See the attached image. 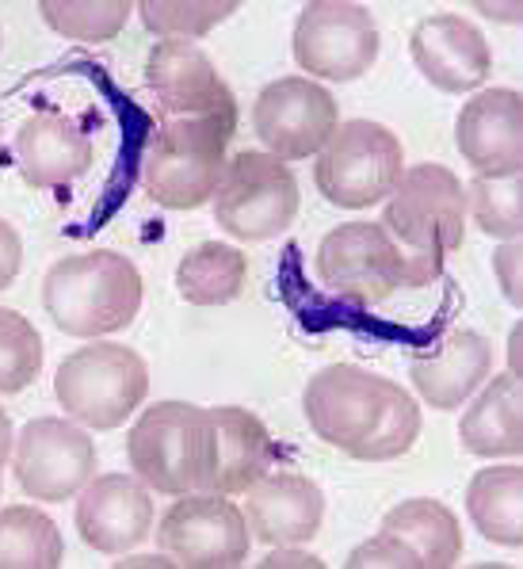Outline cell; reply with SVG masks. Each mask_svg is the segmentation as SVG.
<instances>
[{"label":"cell","instance_id":"cell-26","mask_svg":"<svg viewBox=\"0 0 523 569\" xmlns=\"http://www.w3.org/2000/svg\"><path fill=\"white\" fill-rule=\"evenodd\" d=\"M66 542L58 523L31 505L0 509V569H58Z\"/></svg>","mask_w":523,"mask_h":569},{"label":"cell","instance_id":"cell-34","mask_svg":"<svg viewBox=\"0 0 523 569\" xmlns=\"http://www.w3.org/2000/svg\"><path fill=\"white\" fill-rule=\"evenodd\" d=\"M286 566H306V569H321L318 555H310V550H299V547H272V555L260 562V569H286Z\"/></svg>","mask_w":523,"mask_h":569},{"label":"cell","instance_id":"cell-17","mask_svg":"<svg viewBox=\"0 0 523 569\" xmlns=\"http://www.w3.org/2000/svg\"><path fill=\"white\" fill-rule=\"evenodd\" d=\"M459 153L477 177H520L523 169V100L512 89L477 92L455 122Z\"/></svg>","mask_w":523,"mask_h":569},{"label":"cell","instance_id":"cell-12","mask_svg":"<svg viewBox=\"0 0 523 569\" xmlns=\"http://www.w3.org/2000/svg\"><path fill=\"white\" fill-rule=\"evenodd\" d=\"M12 470L31 501H69L95 475V443L62 417H39L16 440Z\"/></svg>","mask_w":523,"mask_h":569},{"label":"cell","instance_id":"cell-2","mask_svg":"<svg viewBox=\"0 0 523 569\" xmlns=\"http://www.w3.org/2000/svg\"><path fill=\"white\" fill-rule=\"evenodd\" d=\"M42 306L66 337H108L142 310V276L115 249H92L58 260L42 279Z\"/></svg>","mask_w":523,"mask_h":569},{"label":"cell","instance_id":"cell-28","mask_svg":"<svg viewBox=\"0 0 523 569\" xmlns=\"http://www.w3.org/2000/svg\"><path fill=\"white\" fill-rule=\"evenodd\" d=\"M145 31L161 39H203L218 23L241 12V0H142L134 4Z\"/></svg>","mask_w":523,"mask_h":569},{"label":"cell","instance_id":"cell-11","mask_svg":"<svg viewBox=\"0 0 523 569\" xmlns=\"http://www.w3.org/2000/svg\"><path fill=\"white\" fill-rule=\"evenodd\" d=\"M157 542L177 566L230 569L249 558V520L218 493H184L161 516Z\"/></svg>","mask_w":523,"mask_h":569},{"label":"cell","instance_id":"cell-31","mask_svg":"<svg viewBox=\"0 0 523 569\" xmlns=\"http://www.w3.org/2000/svg\"><path fill=\"white\" fill-rule=\"evenodd\" d=\"M520 257H523L520 238H516V241H504L501 249L493 252V271H496V279H501V291H504V299H509L512 306H523V287H520Z\"/></svg>","mask_w":523,"mask_h":569},{"label":"cell","instance_id":"cell-14","mask_svg":"<svg viewBox=\"0 0 523 569\" xmlns=\"http://www.w3.org/2000/svg\"><path fill=\"white\" fill-rule=\"evenodd\" d=\"M157 119H238V100L214 61L188 39H161L145 58Z\"/></svg>","mask_w":523,"mask_h":569},{"label":"cell","instance_id":"cell-18","mask_svg":"<svg viewBox=\"0 0 523 569\" xmlns=\"http://www.w3.org/2000/svg\"><path fill=\"white\" fill-rule=\"evenodd\" d=\"M409 54L416 69L440 92H470L490 77L493 54L485 34L455 12L429 16L409 34Z\"/></svg>","mask_w":523,"mask_h":569},{"label":"cell","instance_id":"cell-4","mask_svg":"<svg viewBox=\"0 0 523 569\" xmlns=\"http://www.w3.org/2000/svg\"><path fill=\"white\" fill-rule=\"evenodd\" d=\"M401 172H405V146L394 130L371 119H352L340 122L321 146L313 183L333 207L363 210L390 199Z\"/></svg>","mask_w":523,"mask_h":569},{"label":"cell","instance_id":"cell-6","mask_svg":"<svg viewBox=\"0 0 523 569\" xmlns=\"http://www.w3.org/2000/svg\"><path fill=\"white\" fill-rule=\"evenodd\" d=\"M127 455L134 478H142L153 493H199L207 462V409L191 401H157L130 428Z\"/></svg>","mask_w":523,"mask_h":569},{"label":"cell","instance_id":"cell-25","mask_svg":"<svg viewBox=\"0 0 523 569\" xmlns=\"http://www.w3.org/2000/svg\"><path fill=\"white\" fill-rule=\"evenodd\" d=\"M466 509L474 528L490 542L520 547L523 542V470L490 467L477 470L466 489Z\"/></svg>","mask_w":523,"mask_h":569},{"label":"cell","instance_id":"cell-24","mask_svg":"<svg viewBox=\"0 0 523 569\" xmlns=\"http://www.w3.org/2000/svg\"><path fill=\"white\" fill-rule=\"evenodd\" d=\"M245 279H249L245 252L222 241H203L180 257L177 291L191 306H225L241 299Z\"/></svg>","mask_w":523,"mask_h":569},{"label":"cell","instance_id":"cell-32","mask_svg":"<svg viewBox=\"0 0 523 569\" xmlns=\"http://www.w3.org/2000/svg\"><path fill=\"white\" fill-rule=\"evenodd\" d=\"M348 569H363V566H398V569H409V562H405V555L390 542L386 536H374V539H368V542H360V547L348 555V562H344Z\"/></svg>","mask_w":523,"mask_h":569},{"label":"cell","instance_id":"cell-7","mask_svg":"<svg viewBox=\"0 0 523 569\" xmlns=\"http://www.w3.org/2000/svg\"><path fill=\"white\" fill-rule=\"evenodd\" d=\"M382 226L405 252L447 260L466 241V188L443 164H413L390 191Z\"/></svg>","mask_w":523,"mask_h":569},{"label":"cell","instance_id":"cell-21","mask_svg":"<svg viewBox=\"0 0 523 569\" xmlns=\"http://www.w3.org/2000/svg\"><path fill=\"white\" fill-rule=\"evenodd\" d=\"M493 371V345L474 329L447 332L432 356H421L409 367L413 387L429 401V409H459Z\"/></svg>","mask_w":523,"mask_h":569},{"label":"cell","instance_id":"cell-29","mask_svg":"<svg viewBox=\"0 0 523 569\" xmlns=\"http://www.w3.org/2000/svg\"><path fill=\"white\" fill-rule=\"evenodd\" d=\"M523 180L520 177H474L466 188V203L482 233L501 241H516L523 230Z\"/></svg>","mask_w":523,"mask_h":569},{"label":"cell","instance_id":"cell-20","mask_svg":"<svg viewBox=\"0 0 523 569\" xmlns=\"http://www.w3.org/2000/svg\"><path fill=\"white\" fill-rule=\"evenodd\" d=\"M249 531L268 547H302L321 531L325 493L302 475H264L249 489Z\"/></svg>","mask_w":523,"mask_h":569},{"label":"cell","instance_id":"cell-15","mask_svg":"<svg viewBox=\"0 0 523 569\" xmlns=\"http://www.w3.org/2000/svg\"><path fill=\"white\" fill-rule=\"evenodd\" d=\"M272 470V436L249 409H207V462L199 493L238 497L249 493Z\"/></svg>","mask_w":523,"mask_h":569},{"label":"cell","instance_id":"cell-27","mask_svg":"<svg viewBox=\"0 0 523 569\" xmlns=\"http://www.w3.org/2000/svg\"><path fill=\"white\" fill-rule=\"evenodd\" d=\"M39 12L66 39L108 42L127 28L134 4L130 0H42Z\"/></svg>","mask_w":523,"mask_h":569},{"label":"cell","instance_id":"cell-37","mask_svg":"<svg viewBox=\"0 0 523 569\" xmlns=\"http://www.w3.org/2000/svg\"><path fill=\"white\" fill-rule=\"evenodd\" d=\"M0 127H4V116H0Z\"/></svg>","mask_w":523,"mask_h":569},{"label":"cell","instance_id":"cell-16","mask_svg":"<svg viewBox=\"0 0 523 569\" xmlns=\"http://www.w3.org/2000/svg\"><path fill=\"white\" fill-rule=\"evenodd\" d=\"M81 542L100 555H127L153 531L150 486L134 475H103L81 489L77 501Z\"/></svg>","mask_w":523,"mask_h":569},{"label":"cell","instance_id":"cell-9","mask_svg":"<svg viewBox=\"0 0 523 569\" xmlns=\"http://www.w3.org/2000/svg\"><path fill=\"white\" fill-rule=\"evenodd\" d=\"M318 279L352 306H379L409 287V252L382 222H344L318 244Z\"/></svg>","mask_w":523,"mask_h":569},{"label":"cell","instance_id":"cell-1","mask_svg":"<svg viewBox=\"0 0 523 569\" xmlns=\"http://www.w3.org/2000/svg\"><path fill=\"white\" fill-rule=\"evenodd\" d=\"M302 413L318 440L360 462H390L413 451L421 409L398 382L355 363H329L306 382Z\"/></svg>","mask_w":523,"mask_h":569},{"label":"cell","instance_id":"cell-33","mask_svg":"<svg viewBox=\"0 0 523 569\" xmlns=\"http://www.w3.org/2000/svg\"><path fill=\"white\" fill-rule=\"evenodd\" d=\"M20 264H23V241L12 222L0 218V291L12 287V279L20 276Z\"/></svg>","mask_w":523,"mask_h":569},{"label":"cell","instance_id":"cell-13","mask_svg":"<svg viewBox=\"0 0 523 569\" xmlns=\"http://www.w3.org/2000/svg\"><path fill=\"white\" fill-rule=\"evenodd\" d=\"M340 111L329 89L306 77H279L252 103V130L279 161H302L321 153L340 127Z\"/></svg>","mask_w":523,"mask_h":569},{"label":"cell","instance_id":"cell-22","mask_svg":"<svg viewBox=\"0 0 523 569\" xmlns=\"http://www.w3.org/2000/svg\"><path fill=\"white\" fill-rule=\"evenodd\" d=\"M379 536H386L405 555L409 569H447L462 558L459 516L443 501L413 497L382 516Z\"/></svg>","mask_w":523,"mask_h":569},{"label":"cell","instance_id":"cell-3","mask_svg":"<svg viewBox=\"0 0 523 569\" xmlns=\"http://www.w3.org/2000/svg\"><path fill=\"white\" fill-rule=\"evenodd\" d=\"M238 119H161L142 153V188L169 210L211 203L230 164V138Z\"/></svg>","mask_w":523,"mask_h":569},{"label":"cell","instance_id":"cell-8","mask_svg":"<svg viewBox=\"0 0 523 569\" xmlns=\"http://www.w3.org/2000/svg\"><path fill=\"white\" fill-rule=\"evenodd\" d=\"M214 218L238 241L279 238L299 218V180L272 153H238L214 191Z\"/></svg>","mask_w":523,"mask_h":569},{"label":"cell","instance_id":"cell-30","mask_svg":"<svg viewBox=\"0 0 523 569\" xmlns=\"http://www.w3.org/2000/svg\"><path fill=\"white\" fill-rule=\"evenodd\" d=\"M42 371V337L23 313L0 306V393L28 390Z\"/></svg>","mask_w":523,"mask_h":569},{"label":"cell","instance_id":"cell-10","mask_svg":"<svg viewBox=\"0 0 523 569\" xmlns=\"http://www.w3.org/2000/svg\"><path fill=\"white\" fill-rule=\"evenodd\" d=\"M379 58V23L363 4L313 0L294 23V61L325 81H355Z\"/></svg>","mask_w":523,"mask_h":569},{"label":"cell","instance_id":"cell-35","mask_svg":"<svg viewBox=\"0 0 523 569\" xmlns=\"http://www.w3.org/2000/svg\"><path fill=\"white\" fill-rule=\"evenodd\" d=\"M8 455H12V420H8V413L0 409V470H4Z\"/></svg>","mask_w":523,"mask_h":569},{"label":"cell","instance_id":"cell-36","mask_svg":"<svg viewBox=\"0 0 523 569\" xmlns=\"http://www.w3.org/2000/svg\"><path fill=\"white\" fill-rule=\"evenodd\" d=\"M520 348H523V326L512 329V337H509V363H512L509 375H516V379H520Z\"/></svg>","mask_w":523,"mask_h":569},{"label":"cell","instance_id":"cell-19","mask_svg":"<svg viewBox=\"0 0 523 569\" xmlns=\"http://www.w3.org/2000/svg\"><path fill=\"white\" fill-rule=\"evenodd\" d=\"M16 161L31 188H62L92 169V138L73 116L42 108L16 134Z\"/></svg>","mask_w":523,"mask_h":569},{"label":"cell","instance_id":"cell-5","mask_svg":"<svg viewBox=\"0 0 523 569\" xmlns=\"http://www.w3.org/2000/svg\"><path fill=\"white\" fill-rule=\"evenodd\" d=\"M150 393V367L134 348L89 345L62 360L54 375V398L73 420L111 432L134 413Z\"/></svg>","mask_w":523,"mask_h":569},{"label":"cell","instance_id":"cell-23","mask_svg":"<svg viewBox=\"0 0 523 569\" xmlns=\"http://www.w3.org/2000/svg\"><path fill=\"white\" fill-rule=\"evenodd\" d=\"M459 440L477 459L523 451V393L516 375L490 379V387L477 393V401L462 417Z\"/></svg>","mask_w":523,"mask_h":569}]
</instances>
